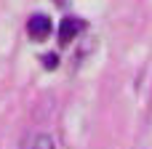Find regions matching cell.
Returning <instances> with one entry per match:
<instances>
[{
    "instance_id": "cell-1",
    "label": "cell",
    "mask_w": 152,
    "mask_h": 149,
    "mask_svg": "<svg viewBox=\"0 0 152 149\" xmlns=\"http://www.w3.org/2000/svg\"><path fill=\"white\" fill-rule=\"evenodd\" d=\"M27 32H29V37H35V40L48 37V35H51V19H48L45 13H35V16L27 21Z\"/></svg>"
},
{
    "instance_id": "cell-2",
    "label": "cell",
    "mask_w": 152,
    "mask_h": 149,
    "mask_svg": "<svg viewBox=\"0 0 152 149\" xmlns=\"http://www.w3.org/2000/svg\"><path fill=\"white\" fill-rule=\"evenodd\" d=\"M80 29H83V21H80V19H75V16L61 19V24H59V43H61V45L72 43V40L77 37Z\"/></svg>"
},
{
    "instance_id": "cell-3",
    "label": "cell",
    "mask_w": 152,
    "mask_h": 149,
    "mask_svg": "<svg viewBox=\"0 0 152 149\" xmlns=\"http://www.w3.org/2000/svg\"><path fill=\"white\" fill-rule=\"evenodd\" d=\"M32 149H56V147H53V139H51L48 133H40V136H35Z\"/></svg>"
},
{
    "instance_id": "cell-4",
    "label": "cell",
    "mask_w": 152,
    "mask_h": 149,
    "mask_svg": "<svg viewBox=\"0 0 152 149\" xmlns=\"http://www.w3.org/2000/svg\"><path fill=\"white\" fill-rule=\"evenodd\" d=\"M43 67H45V69H56V67H59V56H56V53H45V56H43Z\"/></svg>"
}]
</instances>
